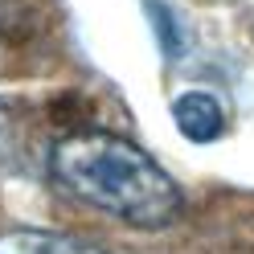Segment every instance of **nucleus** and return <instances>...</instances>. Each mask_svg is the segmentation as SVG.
Wrapping results in <instances>:
<instances>
[{"label": "nucleus", "mask_w": 254, "mask_h": 254, "mask_svg": "<svg viewBox=\"0 0 254 254\" xmlns=\"http://www.w3.org/2000/svg\"><path fill=\"white\" fill-rule=\"evenodd\" d=\"M50 172L70 197L94 205L135 230H164L181 213V189L135 144L111 131H82L58 139Z\"/></svg>", "instance_id": "f257e3e1"}, {"label": "nucleus", "mask_w": 254, "mask_h": 254, "mask_svg": "<svg viewBox=\"0 0 254 254\" xmlns=\"http://www.w3.org/2000/svg\"><path fill=\"white\" fill-rule=\"evenodd\" d=\"M172 119H177V127L193 139V144H209V139L221 135V127H226L221 103L213 99V94H205V90L181 94V99L172 103Z\"/></svg>", "instance_id": "f03ea898"}, {"label": "nucleus", "mask_w": 254, "mask_h": 254, "mask_svg": "<svg viewBox=\"0 0 254 254\" xmlns=\"http://www.w3.org/2000/svg\"><path fill=\"white\" fill-rule=\"evenodd\" d=\"M148 8H152V17H156V33H160V41H164V54H168V58H177V54H181L177 21H172V17H168V8H164V4H156V0H148Z\"/></svg>", "instance_id": "7ed1b4c3"}]
</instances>
